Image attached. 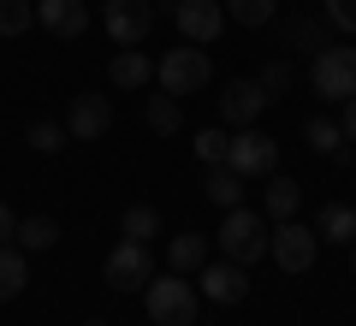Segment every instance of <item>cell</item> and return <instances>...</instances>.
<instances>
[{"instance_id": "cell-23", "label": "cell", "mask_w": 356, "mask_h": 326, "mask_svg": "<svg viewBox=\"0 0 356 326\" xmlns=\"http://www.w3.org/2000/svg\"><path fill=\"white\" fill-rule=\"evenodd\" d=\"M303 137H309V149H315V154H339L344 149V125H339V119H309Z\"/></svg>"}, {"instance_id": "cell-30", "label": "cell", "mask_w": 356, "mask_h": 326, "mask_svg": "<svg viewBox=\"0 0 356 326\" xmlns=\"http://www.w3.org/2000/svg\"><path fill=\"white\" fill-rule=\"evenodd\" d=\"M13 238H18V213L0 202V243H13Z\"/></svg>"}, {"instance_id": "cell-1", "label": "cell", "mask_w": 356, "mask_h": 326, "mask_svg": "<svg viewBox=\"0 0 356 326\" xmlns=\"http://www.w3.org/2000/svg\"><path fill=\"white\" fill-rule=\"evenodd\" d=\"M143 309H149L154 326H196V309H202V291L191 285V273H166L143 285Z\"/></svg>"}, {"instance_id": "cell-33", "label": "cell", "mask_w": 356, "mask_h": 326, "mask_svg": "<svg viewBox=\"0 0 356 326\" xmlns=\"http://www.w3.org/2000/svg\"><path fill=\"white\" fill-rule=\"evenodd\" d=\"M83 326H113V320H83Z\"/></svg>"}, {"instance_id": "cell-7", "label": "cell", "mask_w": 356, "mask_h": 326, "mask_svg": "<svg viewBox=\"0 0 356 326\" xmlns=\"http://www.w3.org/2000/svg\"><path fill=\"white\" fill-rule=\"evenodd\" d=\"M226 166L238 178H267L273 166H280V142L267 137V131H232V149H226Z\"/></svg>"}, {"instance_id": "cell-9", "label": "cell", "mask_w": 356, "mask_h": 326, "mask_svg": "<svg viewBox=\"0 0 356 326\" xmlns=\"http://www.w3.org/2000/svg\"><path fill=\"white\" fill-rule=\"evenodd\" d=\"M102 24L119 48H143V36L154 30V6L149 0H102Z\"/></svg>"}, {"instance_id": "cell-27", "label": "cell", "mask_w": 356, "mask_h": 326, "mask_svg": "<svg viewBox=\"0 0 356 326\" xmlns=\"http://www.w3.org/2000/svg\"><path fill=\"white\" fill-rule=\"evenodd\" d=\"M65 142H72L65 125H54V119H30V149H36V154H60Z\"/></svg>"}, {"instance_id": "cell-31", "label": "cell", "mask_w": 356, "mask_h": 326, "mask_svg": "<svg viewBox=\"0 0 356 326\" xmlns=\"http://www.w3.org/2000/svg\"><path fill=\"white\" fill-rule=\"evenodd\" d=\"M339 125H344V142H356V95L344 101V119H339Z\"/></svg>"}, {"instance_id": "cell-13", "label": "cell", "mask_w": 356, "mask_h": 326, "mask_svg": "<svg viewBox=\"0 0 356 326\" xmlns=\"http://www.w3.org/2000/svg\"><path fill=\"white\" fill-rule=\"evenodd\" d=\"M36 24L60 42H77L89 30V0H36Z\"/></svg>"}, {"instance_id": "cell-5", "label": "cell", "mask_w": 356, "mask_h": 326, "mask_svg": "<svg viewBox=\"0 0 356 326\" xmlns=\"http://www.w3.org/2000/svg\"><path fill=\"white\" fill-rule=\"evenodd\" d=\"M102 279H107V291H143V285L154 279V255H149V243L119 238V250L102 261Z\"/></svg>"}, {"instance_id": "cell-20", "label": "cell", "mask_w": 356, "mask_h": 326, "mask_svg": "<svg viewBox=\"0 0 356 326\" xmlns=\"http://www.w3.org/2000/svg\"><path fill=\"white\" fill-rule=\"evenodd\" d=\"M107 77H113V89H143V83L154 77V65L143 60L137 48H119V54H113V65H107Z\"/></svg>"}, {"instance_id": "cell-11", "label": "cell", "mask_w": 356, "mask_h": 326, "mask_svg": "<svg viewBox=\"0 0 356 326\" xmlns=\"http://www.w3.org/2000/svg\"><path fill=\"white\" fill-rule=\"evenodd\" d=\"M113 131V101L107 95H72V107H65V137L72 142H95V137H107Z\"/></svg>"}, {"instance_id": "cell-3", "label": "cell", "mask_w": 356, "mask_h": 326, "mask_svg": "<svg viewBox=\"0 0 356 326\" xmlns=\"http://www.w3.org/2000/svg\"><path fill=\"white\" fill-rule=\"evenodd\" d=\"M154 83L166 89V95H196V89H208L214 83V60H208V48H166L161 60H154Z\"/></svg>"}, {"instance_id": "cell-22", "label": "cell", "mask_w": 356, "mask_h": 326, "mask_svg": "<svg viewBox=\"0 0 356 326\" xmlns=\"http://www.w3.org/2000/svg\"><path fill=\"white\" fill-rule=\"evenodd\" d=\"M119 231L137 238V243H149V238H161V213H154L149 202H131V208L119 213Z\"/></svg>"}, {"instance_id": "cell-6", "label": "cell", "mask_w": 356, "mask_h": 326, "mask_svg": "<svg viewBox=\"0 0 356 326\" xmlns=\"http://www.w3.org/2000/svg\"><path fill=\"white\" fill-rule=\"evenodd\" d=\"M309 83L327 101H350L356 95V48H321L309 65Z\"/></svg>"}, {"instance_id": "cell-15", "label": "cell", "mask_w": 356, "mask_h": 326, "mask_svg": "<svg viewBox=\"0 0 356 326\" xmlns=\"http://www.w3.org/2000/svg\"><path fill=\"white\" fill-rule=\"evenodd\" d=\"M315 238L350 250V243H356V208H350V202H327V208H321V220H315Z\"/></svg>"}, {"instance_id": "cell-32", "label": "cell", "mask_w": 356, "mask_h": 326, "mask_svg": "<svg viewBox=\"0 0 356 326\" xmlns=\"http://www.w3.org/2000/svg\"><path fill=\"white\" fill-rule=\"evenodd\" d=\"M350 279H356V243H350Z\"/></svg>"}, {"instance_id": "cell-21", "label": "cell", "mask_w": 356, "mask_h": 326, "mask_svg": "<svg viewBox=\"0 0 356 326\" xmlns=\"http://www.w3.org/2000/svg\"><path fill=\"white\" fill-rule=\"evenodd\" d=\"M243 184H250V178H238L232 166H208V184L202 190H208V202L226 213V208H238V202H243Z\"/></svg>"}, {"instance_id": "cell-12", "label": "cell", "mask_w": 356, "mask_h": 326, "mask_svg": "<svg viewBox=\"0 0 356 326\" xmlns=\"http://www.w3.org/2000/svg\"><path fill=\"white\" fill-rule=\"evenodd\" d=\"M196 279H202L196 291H202L208 302H226V309H232V302H243V297H250V267L226 261V255H220V261H208V267H202Z\"/></svg>"}, {"instance_id": "cell-8", "label": "cell", "mask_w": 356, "mask_h": 326, "mask_svg": "<svg viewBox=\"0 0 356 326\" xmlns=\"http://www.w3.org/2000/svg\"><path fill=\"white\" fill-rule=\"evenodd\" d=\"M267 89H261V77H232L226 83V95H220V125L226 131H250L255 119L267 113Z\"/></svg>"}, {"instance_id": "cell-26", "label": "cell", "mask_w": 356, "mask_h": 326, "mask_svg": "<svg viewBox=\"0 0 356 326\" xmlns=\"http://www.w3.org/2000/svg\"><path fill=\"white\" fill-rule=\"evenodd\" d=\"M226 149H232V131H226V125H208V131H196V154H202L208 166H226Z\"/></svg>"}, {"instance_id": "cell-24", "label": "cell", "mask_w": 356, "mask_h": 326, "mask_svg": "<svg viewBox=\"0 0 356 326\" xmlns=\"http://www.w3.org/2000/svg\"><path fill=\"white\" fill-rule=\"evenodd\" d=\"M36 24V0H0V36H24Z\"/></svg>"}, {"instance_id": "cell-25", "label": "cell", "mask_w": 356, "mask_h": 326, "mask_svg": "<svg viewBox=\"0 0 356 326\" xmlns=\"http://www.w3.org/2000/svg\"><path fill=\"white\" fill-rule=\"evenodd\" d=\"M220 6H226V18H238V24H250V30L280 13V0H220Z\"/></svg>"}, {"instance_id": "cell-28", "label": "cell", "mask_w": 356, "mask_h": 326, "mask_svg": "<svg viewBox=\"0 0 356 326\" xmlns=\"http://www.w3.org/2000/svg\"><path fill=\"white\" fill-rule=\"evenodd\" d=\"M291 60H267V72H261V89L267 95H285V89H291Z\"/></svg>"}, {"instance_id": "cell-18", "label": "cell", "mask_w": 356, "mask_h": 326, "mask_svg": "<svg viewBox=\"0 0 356 326\" xmlns=\"http://www.w3.org/2000/svg\"><path fill=\"white\" fill-rule=\"evenodd\" d=\"M30 285V255L18 243H0V302H13Z\"/></svg>"}, {"instance_id": "cell-4", "label": "cell", "mask_w": 356, "mask_h": 326, "mask_svg": "<svg viewBox=\"0 0 356 326\" xmlns=\"http://www.w3.org/2000/svg\"><path fill=\"white\" fill-rule=\"evenodd\" d=\"M267 255H273V267H280V273H309V267H315V255H321V238H315V226H303V220H273Z\"/></svg>"}, {"instance_id": "cell-2", "label": "cell", "mask_w": 356, "mask_h": 326, "mask_svg": "<svg viewBox=\"0 0 356 326\" xmlns=\"http://www.w3.org/2000/svg\"><path fill=\"white\" fill-rule=\"evenodd\" d=\"M267 238H273V220H267V213H250V208H226V220H220V231H214L220 255L238 261V267L261 261V255H267Z\"/></svg>"}, {"instance_id": "cell-10", "label": "cell", "mask_w": 356, "mask_h": 326, "mask_svg": "<svg viewBox=\"0 0 356 326\" xmlns=\"http://www.w3.org/2000/svg\"><path fill=\"white\" fill-rule=\"evenodd\" d=\"M172 24H178L184 42L208 48V42L226 30V6H220V0H172Z\"/></svg>"}, {"instance_id": "cell-19", "label": "cell", "mask_w": 356, "mask_h": 326, "mask_svg": "<svg viewBox=\"0 0 356 326\" xmlns=\"http://www.w3.org/2000/svg\"><path fill=\"white\" fill-rule=\"evenodd\" d=\"M143 119H149V131H154V137H178V125H184V101L161 89V95H149Z\"/></svg>"}, {"instance_id": "cell-16", "label": "cell", "mask_w": 356, "mask_h": 326, "mask_svg": "<svg viewBox=\"0 0 356 326\" xmlns=\"http://www.w3.org/2000/svg\"><path fill=\"white\" fill-rule=\"evenodd\" d=\"M261 202H267V220H297V208H303V184L285 178V172H267Z\"/></svg>"}, {"instance_id": "cell-17", "label": "cell", "mask_w": 356, "mask_h": 326, "mask_svg": "<svg viewBox=\"0 0 356 326\" xmlns=\"http://www.w3.org/2000/svg\"><path fill=\"white\" fill-rule=\"evenodd\" d=\"M18 250L24 255H48L54 243H60V220H54V213H30V220H18Z\"/></svg>"}, {"instance_id": "cell-14", "label": "cell", "mask_w": 356, "mask_h": 326, "mask_svg": "<svg viewBox=\"0 0 356 326\" xmlns=\"http://www.w3.org/2000/svg\"><path fill=\"white\" fill-rule=\"evenodd\" d=\"M208 261H214V238L208 231H178L166 243V273H202Z\"/></svg>"}, {"instance_id": "cell-29", "label": "cell", "mask_w": 356, "mask_h": 326, "mask_svg": "<svg viewBox=\"0 0 356 326\" xmlns=\"http://www.w3.org/2000/svg\"><path fill=\"white\" fill-rule=\"evenodd\" d=\"M327 18H332L339 30H350V36H356V0H327Z\"/></svg>"}]
</instances>
